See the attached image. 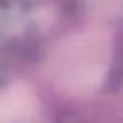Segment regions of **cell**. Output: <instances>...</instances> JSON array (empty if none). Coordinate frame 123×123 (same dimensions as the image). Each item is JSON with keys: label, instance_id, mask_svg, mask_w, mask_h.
Returning <instances> with one entry per match:
<instances>
[{"label": "cell", "instance_id": "obj_2", "mask_svg": "<svg viewBox=\"0 0 123 123\" xmlns=\"http://www.w3.org/2000/svg\"><path fill=\"white\" fill-rule=\"evenodd\" d=\"M35 111L33 94L23 86H12L0 92V121L21 123L27 121Z\"/></svg>", "mask_w": 123, "mask_h": 123}, {"label": "cell", "instance_id": "obj_1", "mask_svg": "<svg viewBox=\"0 0 123 123\" xmlns=\"http://www.w3.org/2000/svg\"><path fill=\"white\" fill-rule=\"evenodd\" d=\"M108 38L96 33H85L60 44L50 60L52 79L65 90L83 92L94 88L108 67Z\"/></svg>", "mask_w": 123, "mask_h": 123}]
</instances>
